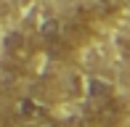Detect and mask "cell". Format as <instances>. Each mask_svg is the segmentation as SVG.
Returning <instances> with one entry per match:
<instances>
[{"mask_svg":"<svg viewBox=\"0 0 130 127\" xmlns=\"http://www.w3.org/2000/svg\"><path fill=\"white\" fill-rule=\"evenodd\" d=\"M125 117H127V106L122 98H117V93L104 98H90L88 119L96 127H122Z\"/></svg>","mask_w":130,"mask_h":127,"instance_id":"6da1fadb","label":"cell"},{"mask_svg":"<svg viewBox=\"0 0 130 127\" xmlns=\"http://www.w3.org/2000/svg\"><path fill=\"white\" fill-rule=\"evenodd\" d=\"M3 50H5V58L13 61L16 66L24 69L29 61L35 58V40L29 37L27 32L21 29H13L3 37Z\"/></svg>","mask_w":130,"mask_h":127,"instance_id":"7a4b0ae2","label":"cell"},{"mask_svg":"<svg viewBox=\"0 0 130 127\" xmlns=\"http://www.w3.org/2000/svg\"><path fill=\"white\" fill-rule=\"evenodd\" d=\"M90 34H93V27H90V21H85L82 16L67 21V24L61 21V43L67 45V50L85 45L88 40H90Z\"/></svg>","mask_w":130,"mask_h":127,"instance_id":"3957f363","label":"cell"},{"mask_svg":"<svg viewBox=\"0 0 130 127\" xmlns=\"http://www.w3.org/2000/svg\"><path fill=\"white\" fill-rule=\"evenodd\" d=\"M11 109H13L16 122L29 124V127L37 124V122H43V119H48V109H45L43 103H37L35 98H19Z\"/></svg>","mask_w":130,"mask_h":127,"instance_id":"277c9868","label":"cell"},{"mask_svg":"<svg viewBox=\"0 0 130 127\" xmlns=\"http://www.w3.org/2000/svg\"><path fill=\"white\" fill-rule=\"evenodd\" d=\"M21 79H24V69L21 66H16L8 58L0 64V95H11L21 85Z\"/></svg>","mask_w":130,"mask_h":127,"instance_id":"5b68a950","label":"cell"},{"mask_svg":"<svg viewBox=\"0 0 130 127\" xmlns=\"http://www.w3.org/2000/svg\"><path fill=\"white\" fill-rule=\"evenodd\" d=\"M88 98H104V95H111L114 93V85L109 79H101V77H90L88 79Z\"/></svg>","mask_w":130,"mask_h":127,"instance_id":"8992f818","label":"cell"},{"mask_svg":"<svg viewBox=\"0 0 130 127\" xmlns=\"http://www.w3.org/2000/svg\"><path fill=\"white\" fill-rule=\"evenodd\" d=\"M93 5H96L101 13H111V11H117L120 0H93Z\"/></svg>","mask_w":130,"mask_h":127,"instance_id":"52a82bcc","label":"cell"},{"mask_svg":"<svg viewBox=\"0 0 130 127\" xmlns=\"http://www.w3.org/2000/svg\"><path fill=\"white\" fill-rule=\"evenodd\" d=\"M32 127H64L61 122H53V119H43V122H37V124H32Z\"/></svg>","mask_w":130,"mask_h":127,"instance_id":"ba28073f","label":"cell"}]
</instances>
